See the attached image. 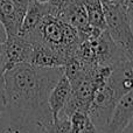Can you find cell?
<instances>
[{
    "label": "cell",
    "instance_id": "1",
    "mask_svg": "<svg viewBox=\"0 0 133 133\" xmlns=\"http://www.w3.org/2000/svg\"><path fill=\"white\" fill-rule=\"evenodd\" d=\"M64 74V66H39L21 63L4 74V94L7 108L28 113L46 124L53 122L48 99Z\"/></svg>",
    "mask_w": 133,
    "mask_h": 133
},
{
    "label": "cell",
    "instance_id": "2",
    "mask_svg": "<svg viewBox=\"0 0 133 133\" xmlns=\"http://www.w3.org/2000/svg\"><path fill=\"white\" fill-rule=\"evenodd\" d=\"M106 19V30L113 42L123 51L125 57L133 61V30L131 16L124 5L104 8Z\"/></svg>",
    "mask_w": 133,
    "mask_h": 133
},
{
    "label": "cell",
    "instance_id": "3",
    "mask_svg": "<svg viewBox=\"0 0 133 133\" xmlns=\"http://www.w3.org/2000/svg\"><path fill=\"white\" fill-rule=\"evenodd\" d=\"M42 120L5 106L0 113V133H47V126Z\"/></svg>",
    "mask_w": 133,
    "mask_h": 133
},
{
    "label": "cell",
    "instance_id": "4",
    "mask_svg": "<svg viewBox=\"0 0 133 133\" xmlns=\"http://www.w3.org/2000/svg\"><path fill=\"white\" fill-rule=\"evenodd\" d=\"M6 70L21 63H30L33 54V43L22 35L7 36L4 42Z\"/></svg>",
    "mask_w": 133,
    "mask_h": 133
},
{
    "label": "cell",
    "instance_id": "5",
    "mask_svg": "<svg viewBox=\"0 0 133 133\" xmlns=\"http://www.w3.org/2000/svg\"><path fill=\"white\" fill-rule=\"evenodd\" d=\"M133 118V89L118 98L104 133H122Z\"/></svg>",
    "mask_w": 133,
    "mask_h": 133
},
{
    "label": "cell",
    "instance_id": "6",
    "mask_svg": "<svg viewBox=\"0 0 133 133\" xmlns=\"http://www.w3.org/2000/svg\"><path fill=\"white\" fill-rule=\"evenodd\" d=\"M72 91V87L69 81L68 76L63 74V76L60 78L54 89L51 90L50 96L48 99V105L50 113L53 116V119H56L58 113L62 111V109L65 106L66 102H68L69 97Z\"/></svg>",
    "mask_w": 133,
    "mask_h": 133
},
{
    "label": "cell",
    "instance_id": "7",
    "mask_svg": "<svg viewBox=\"0 0 133 133\" xmlns=\"http://www.w3.org/2000/svg\"><path fill=\"white\" fill-rule=\"evenodd\" d=\"M23 18L18 12L13 0H0V22L5 27L7 36L20 33Z\"/></svg>",
    "mask_w": 133,
    "mask_h": 133
},
{
    "label": "cell",
    "instance_id": "8",
    "mask_svg": "<svg viewBox=\"0 0 133 133\" xmlns=\"http://www.w3.org/2000/svg\"><path fill=\"white\" fill-rule=\"evenodd\" d=\"M30 63L34 65L48 66V68L65 66L68 64L66 60L61 54L41 43H33V54Z\"/></svg>",
    "mask_w": 133,
    "mask_h": 133
},
{
    "label": "cell",
    "instance_id": "9",
    "mask_svg": "<svg viewBox=\"0 0 133 133\" xmlns=\"http://www.w3.org/2000/svg\"><path fill=\"white\" fill-rule=\"evenodd\" d=\"M46 15H49L48 6L44 4H40L36 0H34L26 12L19 34L27 37L28 35L34 32V29L39 26V23Z\"/></svg>",
    "mask_w": 133,
    "mask_h": 133
},
{
    "label": "cell",
    "instance_id": "10",
    "mask_svg": "<svg viewBox=\"0 0 133 133\" xmlns=\"http://www.w3.org/2000/svg\"><path fill=\"white\" fill-rule=\"evenodd\" d=\"M87 11L88 21L91 27L95 29L103 32L106 29V19L103 4L101 0H84L83 1Z\"/></svg>",
    "mask_w": 133,
    "mask_h": 133
},
{
    "label": "cell",
    "instance_id": "11",
    "mask_svg": "<svg viewBox=\"0 0 133 133\" xmlns=\"http://www.w3.org/2000/svg\"><path fill=\"white\" fill-rule=\"evenodd\" d=\"M71 133H101L91 122L88 112L76 111L70 117Z\"/></svg>",
    "mask_w": 133,
    "mask_h": 133
},
{
    "label": "cell",
    "instance_id": "12",
    "mask_svg": "<svg viewBox=\"0 0 133 133\" xmlns=\"http://www.w3.org/2000/svg\"><path fill=\"white\" fill-rule=\"evenodd\" d=\"M47 133H71L70 117L58 115L57 118L47 126Z\"/></svg>",
    "mask_w": 133,
    "mask_h": 133
},
{
    "label": "cell",
    "instance_id": "13",
    "mask_svg": "<svg viewBox=\"0 0 133 133\" xmlns=\"http://www.w3.org/2000/svg\"><path fill=\"white\" fill-rule=\"evenodd\" d=\"M71 1L72 0H49V2L47 4L49 9V15L58 18Z\"/></svg>",
    "mask_w": 133,
    "mask_h": 133
},
{
    "label": "cell",
    "instance_id": "14",
    "mask_svg": "<svg viewBox=\"0 0 133 133\" xmlns=\"http://www.w3.org/2000/svg\"><path fill=\"white\" fill-rule=\"evenodd\" d=\"M33 1H34V0H13L16 9H18V12L20 13V15L22 16V18H25L26 12H27L28 7L30 6V4H32Z\"/></svg>",
    "mask_w": 133,
    "mask_h": 133
},
{
    "label": "cell",
    "instance_id": "15",
    "mask_svg": "<svg viewBox=\"0 0 133 133\" xmlns=\"http://www.w3.org/2000/svg\"><path fill=\"white\" fill-rule=\"evenodd\" d=\"M5 71H6V62H5L4 43H0V79L4 78Z\"/></svg>",
    "mask_w": 133,
    "mask_h": 133
},
{
    "label": "cell",
    "instance_id": "16",
    "mask_svg": "<svg viewBox=\"0 0 133 133\" xmlns=\"http://www.w3.org/2000/svg\"><path fill=\"white\" fill-rule=\"evenodd\" d=\"M101 1L103 4V8H109V7H115L125 4V0H101Z\"/></svg>",
    "mask_w": 133,
    "mask_h": 133
},
{
    "label": "cell",
    "instance_id": "17",
    "mask_svg": "<svg viewBox=\"0 0 133 133\" xmlns=\"http://www.w3.org/2000/svg\"><path fill=\"white\" fill-rule=\"evenodd\" d=\"M5 105H6V103H5V94H4V78H2V79H0V113L4 110Z\"/></svg>",
    "mask_w": 133,
    "mask_h": 133
},
{
    "label": "cell",
    "instance_id": "18",
    "mask_svg": "<svg viewBox=\"0 0 133 133\" xmlns=\"http://www.w3.org/2000/svg\"><path fill=\"white\" fill-rule=\"evenodd\" d=\"M7 39V33L5 30V27L2 26V23L0 22V43H4Z\"/></svg>",
    "mask_w": 133,
    "mask_h": 133
},
{
    "label": "cell",
    "instance_id": "19",
    "mask_svg": "<svg viewBox=\"0 0 133 133\" xmlns=\"http://www.w3.org/2000/svg\"><path fill=\"white\" fill-rule=\"evenodd\" d=\"M122 133H133V118H132L131 122L127 124V126L125 127L124 130H123Z\"/></svg>",
    "mask_w": 133,
    "mask_h": 133
},
{
    "label": "cell",
    "instance_id": "20",
    "mask_svg": "<svg viewBox=\"0 0 133 133\" xmlns=\"http://www.w3.org/2000/svg\"><path fill=\"white\" fill-rule=\"evenodd\" d=\"M125 7L126 8L133 7V0H125Z\"/></svg>",
    "mask_w": 133,
    "mask_h": 133
},
{
    "label": "cell",
    "instance_id": "21",
    "mask_svg": "<svg viewBox=\"0 0 133 133\" xmlns=\"http://www.w3.org/2000/svg\"><path fill=\"white\" fill-rule=\"evenodd\" d=\"M81 1H82V2H83V1H84V0H81Z\"/></svg>",
    "mask_w": 133,
    "mask_h": 133
}]
</instances>
